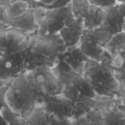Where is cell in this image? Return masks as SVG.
Instances as JSON below:
<instances>
[{
    "mask_svg": "<svg viewBox=\"0 0 125 125\" xmlns=\"http://www.w3.org/2000/svg\"><path fill=\"white\" fill-rule=\"evenodd\" d=\"M35 1H40V0H35Z\"/></svg>",
    "mask_w": 125,
    "mask_h": 125,
    "instance_id": "obj_36",
    "label": "cell"
},
{
    "mask_svg": "<svg viewBox=\"0 0 125 125\" xmlns=\"http://www.w3.org/2000/svg\"><path fill=\"white\" fill-rule=\"evenodd\" d=\"M112 56L111 67L116 78L120 83L125 82V56L118 53Z\"/></svg>",
    "mask_w": 125,
    "mask_h": 125,
    "instance_id": "obj_15",
    "label": "cell"
},
{
    "mask_svg": "<svg viewBox=\"0 0 125 125\" xmlns=\"http://www.w3.org/2000/svg\"><path fill=\"white\" fill-rule=\"evenodd\" d=\"M75 18L70 0L62 7L48 9L37 32L40 35H54Z\"/></svg>",
    "mask_w": 125,
    "mask_h": 125,
    "instance_id": "obj_4",
    "label": "cell"
},
{
    "mask_svg": "<svg viewBox=\"0 0 125 125\" xmlns=\"http://www.w3.org/2000/svg\"><path fill=\"white\" fill-rule=\"evenodd\" d=\"M0 114L4 117V119L7 121L8 124L17 120L18 119L21 118L20 116H18L15 112H14L11 108H10L8 106L5 105L1 111Z\"/></svg>",
    "mask_w": 125,
    "mask_h": 125,
    "instance_id": "obj_21",
    "label": "cell"
},
{
    "mask_svg": "<svg viewBox=\"0 0 125 125\" xmlns=\"http://www.w3.org/2000/svg\"><path fill=\"white\" fill-rule=\"evenodd\" d=\"M48 114L42 108H35L32 114L26 119V125H48Z\"/></svg>",
    "mask_w": 125,
    "mask_h": 125,
    "instance_id": "obj_16",
    "label": "cell"
},
{
    "mask_svg": "<svg viewBox=\"0 0 125 125\" xmlns=\"http://www.w3.org/2000/svg\"><path fill=\"white\" fill-rule=\"evenodd\" d=\"M8 83L4 86V87H2L1 89H0V112L1 111V109L6 105L5 103V100H4V93L6 92L7 89V86L8 85Z\"/></svg>",
    "mask_w": 125,
    "mask_h": 125,
    "instance_id": "obj_24",
    "label": "cell"
},
{
    "mask_svg": "<svg viewBox=\"0 0 125 125\" xmlns=\"http://www.w3.org/2000/svg\"><path fill=\"white\" fill-rule=\"evenodd\" d=\"M6 105L22 118H28L36 108L34 90L26 73L11 80L4 93Z\"/></svg>",
    "mask_w": 125,
    "mask_h": 125,
    "instance_id": "obj_2",
    "label": "cell"
},
{
    "mask_svg": "<svg viewBox=\"0 0 125 125\" xmlns=\"http://www.w3.org/2000/svg\"><path fill=\"white\" fill-rule=\"evenodd\" d=\"M32 9L31 4L25 0H13L4 7L3 16L10 20L22 18Z\"/></svg>",
    "mask_w": 125,
    "mask_h": 125,
    "instance_id": "obj_11",
    "label": "cell"
},
{
    "mask_svg": "<svg viewBox=\"0 0 125 125\" xmlns=\"http://www.w3.org/2000/svg\"><path fill=\"white\" fill-rule=\"evenodd\" d=\"M10 81H1V80H0V89L4 87V86H6Z\"/></svg>",
    "mask_w": 125,
    "mask_h": 125,
    "instance_id": "obj_33",
    "label": "cell"
},
{
    "mask_svg": "<svg viewBox=\"0 0 125 125\" xmlns=\"http://www.w3.org/2000/svg\"><path fill=\"white\" fill-rule=\"evenodd\" d=\"M26 51L0 57V80L11 81L26 72L25 69Z\"/></svg>",
    "mask_w": 125,
    "mask_h": 125,
    "instance_id": "obj_6",
    "label": "cell"
},
{
    "mask_svg": "<svg viewBox=\"0 0 125 125\" xmlns=\"http://www.w3.org/2000/svg\"><path fill=\"white\" fill-rule=\"evenodd\" d=\"M111 60V55L105 49L100 62L89 59L85 63L83 75L92 86L97 99L113 100L122 94L121 83L113 73Z\"/></svg>",
    "mask_w": 125,
    "mask_h": 125,
    "instance_id": "obj_1",
    "label": "cell"
},
{
    "mask_svg": "<svg viewBox=\"0 0 125 125\" xmlns=\"http://www.w3.org/2000/svg\"><path fill=\"white\" fill-rule=\"evenodd\" d=\"M89 1L92 5H94L103 9L112 6H116L118 4L116 0H89Z\"/></svg>",
    "mask_w": 125,
    "mask_h": 125,
    "instance_id": "obj_22",
    "label": "cell"
},
{
    "mask_svg": "<svg viewBox=\"0 0 125 125\" xmlns=\"http://www.w3.org/2000/svg\"><path fill=\"white\" fill-rule=\"evenodd\" d=\"M84 31L83 20L75 18L61 30L59 34L67 48H70L79 45Z\"/></svg>",
    "mask_w": 125,
    "mask_h": 125,
    "instance_id": "obj_8",
    "label": "cell"
},
{
    "mask_svg": "<svg viewBox=\"0 0 125 125\" xmlns=\"http://www.w3.org/2000/svg\"><path fill=\"white\" fill-rule=\"evenodd\" d=\"M63 89H62V94L67 97L68 100H71L73 103L75 102H81V101H88L90 100H92V98H88L84 96H83L78 90L73 86V84L71 82H67L66 83H64L63 85Z\"/></svg>",
    "mask_w": 125,
    "mask_h": 125,
    "instance_id": "obj_17",
    "label": "cell"
},
{
    "mask_svg": "<svg viewBox=\"0 0 125 125\" xmlns=\"http://www.w3.org/2000/svg\"><path fill=\"white\" fill-rule=\"evenodd\" d=\"M72 83L83 96L92 99L97 98V95L92 86L83 75L75 73L73 77Z\"/></svg>",
    "mask_w": 125,
    "mask_h": 125,
    "instance_id": "obj_13",
    "label": "cell"
},
{
    "mask_svg": "<svg viewBox=\"0 0 125 125\" xmlns=\"http://www.w3.org/2000/svg\"><path fill=\"white\" fill-rule=\"evenodd\" d=\"M59 1L60 0H40L39 3L48 9H51V8L64 6V5H61L59 4Z\"/></svg>",
    "mask_w": 125,
    "mask_h": 125,
    "instance_id": "obj_23",
    "label": "cell"
},
{
    "mask_svg": "<svg viewBox=\"0 0 125 125\" xmlns=\"http://www.w3.org/2000/svg\"><path fill=\"white\" fill-rule=\"evenodd\" d=\"M113 100H116L117 102H119V103H121L122 105H124L125 107V99L123 97H118V98H116V99H113Z\"/></svg>",
    "mask_w": 125,
    "mask_h": 125,
    "instance_id": "obj_31",
    "label": "cell"
},
{
    "mask_svg": "<svg viewBox=\"0 0 125 125\" xmlns=\"http://www.w3.org/2000/svg\"><path fill=\"white\" fill-rule=\"evenodd\" d=\"M8 125H26V119L21 117L17 120L8 124Z\"/></svg>",
    "mask_w": 125,
    "mask_h": 125,
    "instance_id": "obj_26",
    "label": "cell"
},
{
    "mask_svg": "<svg viewBox=\"0 0 125 125\" xmlns=\"http://www.w3.org/2000/svg\"><path fill=\"white\" fill-rule=\"evenodd\" d=\"M0 125H8V123H7V121L4 119V117L1 116V114H0Z\"/></svg>",
    "mask_w": 125,
    "mask_h": 125,
    "instance_id": "obj_32",
    "label": "cell"
},
{
    "mask_svg": "<svg viewBox=\"0 0 125 125\" xmlns=\"http://www.w3.org/2000/svg\"><path fill=\"white\" fill-rule=\"evenodd\" d=\"M13 0H0V6H6Z\"/></svg>",
    "mask_w": 125,
    "mask_h": 125,
    "instance_id": "obj_30",
    "label": "cell"
},
{
    "mask_svg": "<svg viewBox=\"0 0 125 125\" xmlns=\"http://www.w3.org/2000/svg\"><path fill=\"white\" fill-rule=\"evenodd\" d=\"M105 125H125V107L115 100L97 99Z\"/></svg>",
    "mask_w": 125,
    "mask_h": 125,
    "instance_id": "obj_7",
    "label": "cell"
},
{
    "mask_svg": "<svg viewBox=\"0 0 125 125\" xmlns=\"http://www.w3.org/2000/svg\"><path fill=\"white\" fill-rule=\"evenodd\" d=\"M104 10L91 4L86 16L83 18L85 30H92L101 27L104 22Z\"/></svg>",
    "mask_w": 125,
    "mask_h": 125,
    "instance_id": "obj_12",
    "label": "cell"
},
{
    "mask_svg": "<svg viewBox=\"0 0 125 125\" xmlns=\"http://www.w3.org/2000/svg\"><path fill=\"white\" fill-rule=\"evenodd\" d=\"M117 7L119 9V10L121 11V12L122 13V15H124L125 18V3H119L116 4Z\"/></svg>",
    "mask_w": 125,
    "mask_h": 125,
    "instance_id": "obj_27",
    "label": "cell"
},
{
    "mask_svg": "<svg viewBox=\"0 0 125 125\" xmlns=\"http://www.w3.org/2000/svg\"><path fill=\"white\" fill-rule=\"evenodd\" d=\"M25 1H28L31 4V6L32 8H34V7H37V6L40 5L39 1H37L35 0H25Z\"/></svg>",
    "mask_w": 125,
    "mask_h": 125,
    "instance_id": "obj_28",
    "label": "cell"
},
{
    "mask_svg": "<svg viewBox=\"0 0 125 125\" xmlns=\"http://www.w3.org/2000/svg\"><path fill=\"white\" fill-rule=\"evenodd\" d=\"M75 18L83 20L91 5L89 0H70Z\"/></svg>",
    "mask_w": 125,
    "mask_h": 125,
    "instance_id": "obj_18",
    "label": "cell"
},
{
    "mask_svg": "<svg viewBox=\"0 0 125 125\" xmlns=\"http://www.w3.org/2000/svg\"><path fill=\"white\" fill-rule=\"evenodd\" d=\"M29 33L14 27L0 31V57L26 51Z\"/></svg>",
    "mask_w": 125,
    "mask_h": 125,
    "instance_id": "obj_5",
    "label": "cell"
},
{
    "mask_svg": "<svg viewBox=\"0 0 125 125\" xmlns=\"http://www.w3.org/2000/svg\"><path fill=\"white\" fill-rule=\"evenodd\" d=\"M122 31H124L125 33V23H124V25H123V28H122Z\"/></svg>",
    "mask_w": 125,
    "mask_h": 125,
    "instance_id": "obj_35",
    "label": "cell"
},
{
    "mask_svg": "<svg viewBox=\"0 0 125 125\" xmlns=\"http://www.w3.org/2000/svg\"><path fill=\"white\" fill-rule=\"evenodd\" d=\"M105 19L102 28L108 30L112 35L122 31L125 18L117 6L104 8Z\"/></svg>",
    "mask_w": 125,
    "mask_h": 125,
    "instance_id": "obj_10",
    "label": "cell"
},
{
    "mask_svg": "<svg viewBox=\"0 0 125 125\" xmlns=\"http://www.w3.org/2000/svg\"><path fill=\"white\" fill-rule=\"evenodd\" d=\"M79 47L89 59L96 62H100L101 55L105 50V48L94 38L92 30L84 31L79 42Z\"/></svg>",
    "mask_w": 125,
    "mask_h": 125,
    "instance_id": "obj_9",
    "label": "cell"
},
{
    "mask_svg": "<svg viewBox=\"0 0 125 125\" xmlns=\"http://www.w3.org/2000/svg\"><path fill=\"white\" fill-rule=\"evenodd\" d=\"M121 86H122V94L119 97H123L125 99V83H121Z\"/></svg>",
    "mask_w": 125,
    "mask_h": 125,
    "instance_id": "obj_29",
    "label": "cell"
},
{
    "mask_svg": "<svg viewBox=\"0 0 125 125\" xmlns=\"http://www.w3.org/2000/svg\"><path fill=\"white\" fill-rule=\"evenodd\" d=\"M70 125H86V117L85 115L78 119H75L73 121Z\"/></svg>",
    "mask_w": 125,
    "mask_h": 125,
    "instance_id": "obj_25",
    "label": "cell"
},
{
    "mask_svg": "<svg viewBox=\"0 0 125 125\" xmlns=\"http://www.w3.org/2000/svg\"><path fill=\"white\" fill-rule=\"evenodd\" d=\"M105 49L111 55L120 53L125 56V33L120 31L112 35L110 40L105 45Z\"/></svg>",
    "mask_w": 125,
    "mask_h": 125,
    "instance_id": "obj_14",
    "label": "cell"
},
{
    "mask_svg": "<svg viewBox=\"0 0 125 125\" xmlns=\"http://www.w3.org/2000/svg\"><path fill=\"white\" fill-rule=\"evenodd\" d=\"M26 75L34 92L36 108H43L48 96L62 93L63 86L53 73L51 67L45 66L26 71Z\"/></svg>",
    "mask_w": 125,
    "mask_h": 125,
    "instance_id": "obj_3",
    "label": "cell"
},
{
    "mask_svg": "<svg viewBox=\"0 0 125 125\" xmlns=\"http://www.w3.org/2000/svg\"><path fill=\"white\" fill-rule=\"evenodd\" d=\"M85 117L86 125H105L102 110L98 100L96 106L89 111L85 115Z\"/></svg>",
    "mask_w": 125,
    "mask_h": 125,
    "instance_id": "obj_19",
    "label": "cell"
},
{
    "mask_svg": "<svg viewBox=\"0 0 125 125\" xmlns=\"http://www.w3.org/2000/svg\"><path fill=\"white\" fill-rule=\"evenodd\" d=\"M117 3L119 4V3H125V0H116Z\"/></svg>",
    "mask_w": 125,
    "mask_h": 125,
    "instance_id": "obj_34",
    "label": "cell"
},
{
    "mask_svg": "<svg viewBox=\"0 0 125 125\" xmlns=\"http://www.w3.org/2000/svg\"><path fill=\"white\" fill-rule=\"evenodd\" d=\"M48 8H46L45 7L41 5L40 4L39 6L33 8V16H34V21L36 23V24L40 26V24L42 23V22L43 21L45 15L48 12Z\"/></svg>",
    "mask_w": 125,
    "mask_h": 125,
    "instance_id": "obj_20",
    "label": "cell"
}]
</instances>
